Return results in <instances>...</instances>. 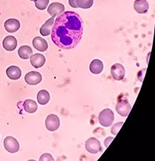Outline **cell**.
<instances>
[{"label":"cell","instance_id":"22","mask_svg":"<svg viewBox=\"0 0 155 161\" xmlns=\"http://www.w3.org/2000/svg\"><path fill=\"white\" fill-rule=\"evenodd\" d=\"M35 3V6L38 9L44 10L48 6L50 0H34Z\"/></svg>","mask_w":155,"mask_h":161},{"label":"cell","instance_id":"3","mask_svg":"<svg viewBox=\"0 0 155 161\" xmlns=\"http://www.w3.org/2000/svg\"><path fill=\"white\" fill-rule=\"evenodd\" d=\"M131 106L128 100L125 98H119L116 105V110L119 115L122 117H127L130 113Z\"/></svg>","mask_w":155,"mask_h":161},{"label":"cell","instance_id":"17","mask_svg":"<svg viewBox=\"0 0 155 161\" xmlns=\"http://www.w3.org/2000/svg\"><path fill=\"white\" fill-rule=\"evenodd\" d=\"M104 65H103L102 62L99 59H94L92 60L89 65V69L92 73L94 75H99L102 72Z\"/></svg>","mask_w":155,"mask_h":161},{"label":"cell","instance_id":"15","mask_svg":"<svg viewBox=\"0 0 155 161\" xmlns=\"http://www.w3.org/2000/svg\"><path fill=\"white\" fill-rule=\"evenodd\" d=\"M34 47L40 52H45L48 48V44L45 40L40 37H36L32 41Z\"/></svg>","mask_w":155,"mask_h":161},{"label":"cell","instance_id":"11","mask_svg":"<svg viewBox=\"0 0 155 161\" xmlns=\"http://www.w3.org/2000/svg\"><path fill=\"white\" fill-rule=\"evenodd\" d=\"M2 45L7 51H14L17 46V39L13 36H7L4 39Z\"/></svg>","mask_w":155,"mask_h":161},{"label":"cell","instance_id":"13","mask_svg":"<svg viewBox=\"0 0 155 161\" xmlns=\"http://www.w3.org/2000/svg\"><path fill=\"white\" fill-rule=\"evenodd\" d=\"M134 8L139 14H145L148 12L149 3L147 0H135Z\"/></svg>","mask_w":155,"mask_h":161},{"label":"cell","instance_id":"24","mask_svg":"<svg viewBox=\"0 0 155 161\" xmlns=\"http://www.w3.org/2000/svg\"><path fill=\"white\" fill-rule=\"evenodd\" d=\"M40 160H54V158L50 153H45L40 157Z\"/></svg>","mask_w":155,"mask_h":161},{"label":"cell","instance_id":"2","mask_svg":"<svg viewBox=\"0 0 155 161\" xmlns=\"http://www.w3.org/2000/svg\"><path fill=\"white\" fill-rule=\"evenodd\" d=\"M99 123L103 127H110L112 125L115 120V115L112 110L109 108L104 109L100 112L99 118Z\"/></svg>","mask_w":155,"mask_h":161},{"label":"cell","instance_id":"9","mask_svg":"<svg viewBox=\"0 0 155 161\" xmlns=\"http://www.w3.org/2000/svg\"><path fill=\"white\" fill-rule=\"evenodd\" d=\"M47 12L51 17H55L64 12V6L59 2H54L49 6Z\"/></svg>","mask_w":155,"mask_h":161},{"label":"cell","instance_id":"20","mask_svg":"<svg viewBox=\"0 0 155 161\" xmlns=\"http://www.w3.org/2000/svg\"><path fill=\"white\" fill-rule=\"evenodd\" d=\"M23 106H24V110L28 113H35L38 108L37 104L32 100H26Z\"/></svg>","mask_w":155,"mask_h":161},{"label":"cell","instance_id":"23","mask_svg":"<svg viewBox=\"0 0 155 161\" xmlns=\"http://www.w3.org/2000/svg\"><path fill=\"white\" fill-rule=\"evenodd\" d=\"M123 125L122 122H120V123H117L114 125L112 128V130H111V132L114 135V136H116V135H117L118 132L120 131V130L122 128Z\"/></svg>","mask_w":155,"mask_h":161},{"label":"cell","instance_id":"4","mask_svg":"<svg viewBox=\"0 0 155 161\" xmlns=\"http://www.w3.org/2000/svg\"><path fill=\"white\" fill-rule=\"evenodd\" d=\"M85 148L89 153L97 154L102 149V147H101L100 142L97 138L90 137L85 142Z\"/></svg>","mask_w":155,"mask_h":161},{"label":"cell","instance_id":"27","mask_svg":"<svg viewBox=\"0 0 155 161\" xmlns=\"http://www.w3.org/2000/svg\"><path fill=\"white\" fill-rule=\"evenodd\" d=\"M30 1H34V0H30Z\"/></svg>","mask_w":155,"mask_h":161},{"label":"cell","instance_id":"26","mask_svg":"<svg viewBox=\"0 0 155 161\" xmlns=\"http://www.w3.org/2000/svg\"><path fill=\"white\" fill-rule=\"evenodd\" d=\"M112 140H113V137H109L107 139H106L104 141V145H106V146L108 147V145H109L110 141H112Z\"/></svg>","mask_w":155,"mask_h":161},{"label":"cell","instance_id":"5","mask_svg":"<svg viewBox=\"0 0 155 161\" xmlns=\"http://www.w3.org/2000/svg\"><path fill=\"white\" fill-rule=\"evenodd\" d=\"M45 125L49 131H56L60 126V120H59L58 116L54 115V114L49 115L46 117L45 120Z\"/></svg>","mask_w":155,"mask_h":161},{"label":"cell","instance_id":"25","mask_svg":"<svg viewBox=\"0 0 155 161\" xmlns=\"http://www.w3.org/2000/svg\"><path fill=\"white\" fill-rule=\"evenodd\" d=\"M69 4L73 8H78L77 4V0H69Z\"/></svg>","mask_w":155,"mask_h":161},{"label":"cell","instance_id":"21","mask_svg":"<svg viewBox=\"0 0 155 161\" xmlns=\"http://www.w3.org/2000/svg\"><path fill=\"white\" fill-rule=\"evenodd\" d=\"M94 0H77V4L78 7L82 9H89L91 7Z\"/></svg>","mask_w":155,"mask_h":161},{"label":"cell","instance_id":"1","mask_svg":"<svg viewBox=\"0 0 155 161\" xmlns=\"http://www.w3.org/2000/svg\"><path fill=\"white\" fill-rule=\"evenodd\" d=\"M82 23L81 17L74 12H64L59 14L54 22L51 32L54 44L62 50L75 47L83 34Z\"/></svg>","mask_w":155,"mask_h":161},{"label":"cell","instance_id":"14","mask_svg":"<svg viewBox=\"0 0 155 161\" xmlns=\"http://www.w3.org/2000/svg\"><path fill=\"white\" fill-rule=\"evenodd\" d=\"M7 77L13 80H17L22 76V71L19 67L17 66H10L7 69Z\"/></svg>","mask_w":155,"mask_h":161},{"label":"cell","instance_id":"7","mask_svg":"<svg viewBox=\"0 0 155 161\" xmlns=\"http://www.w3.org/2000/svg\"><path fill=\"white\" fill-rule=\"evenodd\" d=\"M111 74L114 80L120 81L122 80L125 75V69L122 64L116 63L111 67Z\"/></svg>","mask_w":155,"mask_h":161},{"label":"cell","instance_id":"8","mask_svg":"<svg viewBox=\"0 0 155 161\" xmlns=\"http://www.w3.org/2000/svg\"><path fill=\"white\" fill-rule=\"evenodd\" d=\"M24 80L28 85H36L41 82L42 80V77L40 72L32 71L28 72V73L25 75Z\"/></svg>","mask_w":155,"mask_h":161},{"label":"cell","instance_id":"18","mask_svg":"<svg viewBox=\"0 0 155 161\" xmlns=\"http://www.w3.org/2000/svg\"><path fill=\"white\" fill-rule=\"evenodd\" d=\"M32 53L33 51L29 46H22L18 50V54H19V58L23 59H27L30 58V57L32 55Z\"/></svg>","mask_w":155,"mask_h":161},{"label":"cell","instance_id":"19","mask_svg":"<svg viewBox=\"0 0 155 161\" xmlns=\"http://www.w3.org/2000/svg\"><path fill=\"white\" fill-rule=\"evenodd\" d=\"M37 101L40 105H46L50 100V93L45 90H42L37 94Z\"/></svg>","mask_w":155,"mask_h":161},{"label":"cell","instance_id":"12","mask_svg":"<svg viewBox=\"0 0 155 161\" xmlns=\"http://www.w3.org/2000/svg\"><path fill=\"white\" fill-rule=\"evenodd\" d=\"M4 28L9 33H14L20 28V22L17 19H9L4 23Z\"/></svg>","mask_w":155,"mask_h":161},{"label":"cell","instance_id":"10","mask_svg":"<svg viewBox=\"0 0 155 161\" xmlns=\"http://www.w3.org/2000/svg\"><path fill=\"white\" fill-rule=\"evenodd\" d=\"M46 59L42 54L37 53L30 57V63L35 68H40L45 64Z\"/></svg>","mask_w":155,"mask_h":161},{"label":"cell","instance_id":"16","mask_svg":"<svg viewBox=\"0 0 155 161\" xmlns=\"http://www.w3.org/2000/svg\"><path fill=\"white\" fill-rule=\"evenodd\" d=\"M55 22V17H51L50 19H49L44 24L40 29L41 35L43 36H48L50 35L52 30V27Z\"/></svg>","mask_w":155,"mask_h":161},{"label":"cell","instance_id":"6","mask_svg":"<svg viewBox=\"0 0 155 161\" xmlns=\"http://www.w3.org/2000/svg\"><path fill=\"white\" fill-rule=\"evenodd\" d=\"M4 146L7 151L11 153H17L19 150V142L14 137L12 136H8L4 139Z\"/></svg>","mask_w":155,"mask_h":161}]
</instances>
